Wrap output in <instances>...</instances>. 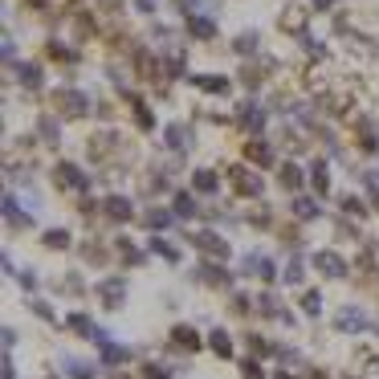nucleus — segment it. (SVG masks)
Returning <instances> with one entry per match:
<instances>
[{"label": "nucleus", "instance_id": "1", "mask_svg": "<svg viewBox=\"0 0 379 379\" xmlns=\"http://www.w3.org/2000/svg\"><path fill=\"white\" fill-rule=\"evenodd\" d=\"M318 265H322V269H327V273H331V278H343V261L334 257V253H318Z\"/></svg>", "mask_w": 379, "mask_h": 379}, {"label": "nucleus", "instance_id": "2", "mask_svg": "<svg viewBox=\"0 0 379 379\" xmlns=\"http://www.w3.org/2000/svg\"><path fill=\"white\" fill-rule=\"evenodd\" d=\"M192 213H196V200L180 192V196H176V216H192Z\"/></svg>", "mask_w": 379, "mask_h": 379}, {"label": "nucleus", "instance_id": "3", "mask_svg": "<svg viewBox=\"0 0 379 379\" xmlns=\"http://www.w3.org/2000/svg\"><path fill=\"white\" fill-rule=\"evenodd\" d=\"M213 351H216V355H233V347H229V334H224V331L213 334Z\"/></svg>", "mask_w": 379, "mask_h": 379}, {"label": "nucleus", "instance_id": "4", "mask_svg": "<svg viewBox=\"0 0 379 379\" xmlns=\"http://www.w3.org/2000/svg\"><path fill=\"white\" fill-rule=\"evenodd\" d=\"M196 188H200V192H213L216 188V176H213V171H196Z\"/></svg>", "mask_w": 379, "mask_h": 379}, {"label": "nucleus", "instance_id": "5", "mask_svg": "<svg viewBox=\"0 0 379 379\" xmlns=\"http://www.w3.org/2000/svg\"><path fill=\"white\" fill-rule=\"evenodd\" d=\"M106 208H110V216H131V204H127V200H119V196H115Z\"/></svg>", "mask_w": 379, "mask_h": 379}, {"label": "nucleus", "instance_id": "6", "mask_svg": "<svg viewBox=\"0 0 379 379\" xmlns=\"http://www.w3.org/2000/svg\"><path fill=\"white\" fill-rule=\"evenodd\" d=\"M302 310H306V314H318V310H322V298H318V294H306V298H302Z\"/></svg>", "mask_w": 379, "mask_h": 379}, {"label": "nucleus", "instance_id": "7", "mask_svg": "<svg viewBox=\"0 0 379 379\" xmlns=\"http://www.w3.org/2000/svg\"><path fill=\"white\" fill-rule=\"evenodd\" d=\"M45 245H53V249H66V245H70V237L57 229V233H49V237H45Z\"/></svg>", "mask_w": 379, "mask_h": 379}, {"label": "nucleus", "instance_id": "8", "mask_svg": "<svg viewBox=\"0 0 379 379\" xmlns=\"http://www.w3.org/2000/svg\"><path fill=\"white\" fill-rule=\"evenodd\" d=\"M294 208H298V216H318V204H314V200H298Z\"/></svg>", "mask_w": 379, "mask_h": 379}, {"label": "nucleus", "instance_id": "9", "mask_svg": "<svg viewBox=\"0 0 379 379\" xmlns=\"http://www.w3.org/2000/svg\"><path fill=\"white\" fill-rule=\"evenodd\" d=\"M245 379H261V367H257V363H245Z\"/></svg>", "mask_w": 379, "mask_h": 379}]
</instances>
